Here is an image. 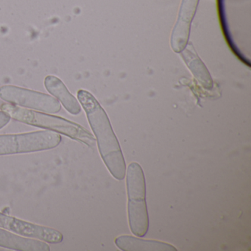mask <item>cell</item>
Listing matches in <instances>:
<instances>
[{
  "mask_svg": "<svg viewBox=\"0 0 251 251\" xmlns=\"http://www.w3.org/2000/svg\"><path fill=\"white\" fill-rule=\"evenodd\" d=\"M77 99L84 109L88 121L96 136L100 153L107 168L114 178L123 180L126 174V161L105 110L87 91L79 90Z\"/></svg>",
  "mask_w": 251,
  "mask_h": 251,
  "instance_id": "obj_1",
  "label": "cell"
},
{
  "mask_svg": "<svg viewBox=\"0 0 251 251\" xmlns=\"http://www.w3.org/2000/svg\"><path fill=\"white\" fill-rule=\"evenodd\" d=\"M0 108L11 118L20 123L61 133L89 147L95 145V139L90 132L80 125L62 117L31 111L9 103L2 104Z\"/></svg>",
  "mask_w": 251,
  "mask_h": 251,
  "instance_id": "obj_2",
  "label": "cell"
},
{
  "mask_svg": "<svg viewBox=\"0 0 251 251\" xmlns=\"http://www.w3.org/2000/svg\"><path fill=\"white\" fill-rule=\"evenodd\" d=\"M127 191L130 230L135 236L143 237L149 230V216L146 203L145 175L138 163H131L127 167Z\"/></svg>",
  "mask_w": 251,
  "mask_h": 251,
  "instance_id": "obj_3",
  "label": "cell"
},
{
  "mask_svg": "<svg viewBox=\"0 0 251 251\" xmlns=\"http://www.w3.org/2000/svg\"><path fill=\"white\" fill-rule=\"evenodd\" d=\"M61 140L60 133L52 130L0 135V155L48 151L58 147Z\"/></svg>",
  "mask_w": 251,
  "mask_h": 251,
  "instance_id": "obj_4",
  "label": "cell"
},
{
  "mask_svg": "<svg viewBox=\"0 0 251 251\" xmlns=\"http://www.w3.org/2000/svg\"><path fill=\"white\" fill-rule=\"evenodd\" d=\"M0 98L13 105L50 114L59 112L61 109L58 100L50 95L11 85L0 87Z\"/></svg>",
  "mask_w": 251,
  "mask_h": 251,
  "instance_id": "obj_5",
  "label": "cell"
},
{
  "mask_svg": "<svg viewBox=\"0 0 251 251\" xmlns=\"http://www.w3.org/2000/svg\"><path fill=\"white\" fill-rule=\"evenodd\" d=\"M0 227L50 244L61 243L64 240L62 233L55 229L24 221L2 212H0Z\"/></svg>",
  "mask_w": 251,
  "mask_h": 251,
  "instance_id": "obj_6",
  "label": "cell"
},
{
  "mask_svg": "<svg viewBox=\"0 0 251 251\" xmlns=\"http://www.w3.org/2000/svg\"><path fill=\"white\" fill-rule=\"evenodd\" d=\"M200 0H182L177 20L172 32L170 45L176 53H180L189 43L191 25Z\"/></svg>",
  "mask_w": 251,
  "mask_h": 251,
  "instance_id": "obj_7",
  "label": "cell"
},
{
  "mask_svg": "<svg viewBox=\"0 0 251 251\" xmlns=\"http://www.w3.org/2000/svg\"><path fill=\"white\" fill-rule=\"evenodd\" d=\"M188 68L192 72L194 77L203 86L205 89H211L213 87V80L211 75L208 73L201 58L198 56L192 43H188L186 48L180 52Z\"/></svg>",
  "mask_w": 251,
  "mask_h": 251,
  "instance_id": "obj_8",
  "label": "cell"
},
{
  "mask_svg": "<svg viewBox=\"0 0 251 251\" xmlns=\"http://www.w3.org/2000/svg\"><path fill=\"white\" fill-rule=\"evenodd\" d=\"M45 86L47 90L63 104L69 113L77 115L81 112V107L78 101L58 77L53 75L47 76L45 79Z\"/></svg>",
  "mask_w": 251,
  "mask_h": 251,
  "instance_id": "obj_9",
  "label": "cell"
},
{
  "mask_svg": "<svg viewBox=\"0 0 251 251\" xmlns=\"http://www.w3.org/2000/svg\"><path fill=\"white\" fill-rule=\"evenodd\" d=\"M0 247L20 251H50L44 241L23 237L0 228Z\"/></svg>",
  "mask_w": 251,
  "mask_h": 251,
  "instance_id": "obj_10",
  "label": "cell"
},
{
  "mask_svg": "<svg viewBox=\"0 0 251 251\" xmlns=\"http://www.w3.org/2000/svg\"><path fill=\"white\" fill-rule=\"evenodd\" d=\"M115 245L124 251H176L173 245L155 240H144L131 236H121L115 239Z\"/></svg>",
  "mask_w": 251,
  "mask_h": 251,
  "instance_id": "obj_11",
  "label": "cell"
},
{
  "mask_svg": "<svg viewBox=\"0 0 251 251\" xmlns=\"http://www.w3.org/2000/svg\"><path fill=\"white\" fill-rule=\"evenodd\" d=\"M10 120H11V117L8 114L2 111H0V129L7 126Z\"/></svg>",
  "mask_w": 251,
  "mask_h": 251,
  "instance_id": "obj_12",
  "label": "cell"
}]
</instances>
